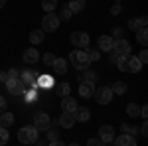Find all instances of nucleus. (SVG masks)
<instances>
[{
	"mask_svg": "<svg viewBox=\"0 0 148 146\" xmlns=\"http://www.w3.org/2000/svg\"><path fill=\"white\" fill-rule=\"evenodd\" d=\"M47 144H53V146H61L63 142L57 138V128H53L51 124H49V128H47Z\"/></svg>",
	"mask_w": 148,
	"mask_h": 146,
	"instance_id": "20",
	"label": "nucleus"
},
{
	"mask_svg": "<svg viewBox=\"0 0 148 146\" xmlns=\"http://www.w3.org/2000/svg\"><path fill=\"white\" fill-rule=\"evenodd\" d=\"M67 8L71 10V14H79V12H83V8H85V0H69Z\"/></svg>",
	"mask_w": 148,
	"mask_h": 146,
	"instance_id": "21",
	"label": "nucleus"
},
{
	"mask_svg": "<svg viewBox=\"0 0 148 146\" xmlns=\"http://www.w3.org/2000/svg\"><path fill=\"white\" fill-rule=\"evenodd\" d=\"M12 124H14V114L2 111V114H0V126H6V128H8Z\"/></svg>",
	"mask_w": 148,
	"mask_h": 146,
	"instance_id": "23",
	"label": "nucleus"
},
{
	"mask_svg": "<svg viewBox=\"0 0 148 146\" xmlns=\"http://www.w3.org/2000/svg\"><path fill=\"white\" fill-rule=\"evenodd\" d=\"M128 57H130V53H125V56H119V59H116V67L121 69V71H125V73H128Z\"/></svg>",
	"mask_w": 148,
	"mask_h": 146,
	"instance_id": "22",
	"label": "nucleus"
},
{
	"mask_svg": "<svg viewBox=\"0 0 148 146\" xmlns=\"http://www.w3.org/2000/svg\"><path fill=\"white\" fill-rule=\"evenodd\" d=\"M40 83H47L46 87H51V77H40Z\"/></svg>",
	"mask_w": 148,
	"mask_h": 146,
	"instance_id": "45",
	"label": "nucleus"
},
{
	"mask_svg": "<svg viewBox=\"0 0 148 146\" xmlns=\"http://www.w3.org/2000/svg\"><path fill=\"white\" fill-rule=\"evenodd\" d=\"M113 44H114V40L111 38V36H101L99 38V42H97V45H99V51H113Z\"/></svg>",
	"mask_w": 148,
	"mask_h": 146,
	"instance_id": "12",
	"label": "nucleus"
},
{
	"mask_svg": "<svg viewBox=\"0 0 148 146\" xmlns=\"http://www.w3.org/2000/svg\"><path fill=\"white\" fill-rule=\"evenodd\" d=\"M123 36H125V30H123V28H114L111 38H113V40H119V38H123Z\"/></svg>",
	"mask_w": 148,
	"mask_h": 146,
	"instance_id": "36",
	"label": "nucleus"
},
{
	"mask_svg": "<svg viewBox=\"0 0 148 146\" xmlns=\"http://www.w3.org/2000/svg\"><path fill=\"white\" fill-rule=\"evenodd\" d=\"M24 93H26V91H24ZM26 99H28V103H34V99H36V91H34V89L28 91V93H26Z\"/></svg>",
	"mask_w": 148,
	"mask_h": 146,
	"instance_id": "40",
	"label": "nucleus"
},
{
	"mask_svg": "<svg viewBox=\"0 0 148 146\" xmlns=\"http://www.w3.org/2000/svg\"><path fill=\"white\" fill-rule=\"evenodd\" d=\"M57 16H59V20H71V16H73V14H71V10H69L67 6H63V8L59 10Z\"/></svg>",
	"mask_w": 148,
	"mask_h": 146,
	"instance_id": "32",
	"label": "nucleus"
},
{
	"mask_svg": "<svg viewBox=\"0 0 148 146\" xmlns=\"http://www.w3.org/2000/svg\"><path fill=\"white\" fill-rule=\"evenodd\" d=\"M59 16H57L56 12H46V16L42 18V30L44 32H56L57 28H59Z\"/></svg>",
	"mask_w": 148,
	"mask_h": 146,
	"instance_id": "3",
	"label": "nucleus"
},
{
	"mask_svg": "<svg viewBox=\"0 0 148 146\" xmlns=\"http://www.w3.org/2000/svg\"><path fill=\"white\" fill-rule=\"evenodd\" d=\"M113 51H114V53H119V56L130 53V44L126 42L125 38H119V40H114V44H113Z\"/></svg>",
	"mask_w": 148,
	"mask_h": 146,
	"instance_id": "9",
	"label": "nucleus"
},
{
	"mask_svg": "<svg viewBox=\"0 0 148 146\" xmlns=\"http://www.w3.org/2000/svg\"><path fill=\"white\" fill-rule=\"evenodd\" d=\"M116 59H119V53H111V57H109V61H111V63H116Z\"/></svg>",
	"mask_w": 148,
	"mask_h": 146,
	"instance_id": "46",
	"label": "nucleus"
},
{
	"mask_svg": "<svg viewBox=\"0 0 148 146\" xmlns=\"http://www.w3.org/2000/svg\"><path fill=\"white\" fill-rule=\"evenodd\" d=\"M42 8L46 12H53L57 8V0H42Z\"/></svg>",
	"mask_w": 148,
	"mask_h": 146,
	"instance_id": "29",
	"label": "nucleus"
},
{
	"mask_svg": "<svg viewBox=\"0 0 148 146\" xmlns=\"http://www.w3.org/2000/svg\"><path fill=\"white\" fill-rule=\"evenodd\" d=\"M111 89H113V93H116V95H125L128 87H126V83H125V81H116V83H114Z\"/></svg>",
	"mask_w": 148,
	"mask_h": 146,
	"instance_id": "27",
	"label": "nucleus"
},
{
	"mask_svg": "<svg viewBox=\"0 0 148 146\" xmlns=\"http://www.w3.org/2000/svg\"><path fill=\"white\" fill-rule=\"evenodd\" d=\"M77 101L73 99V97H69V95H65L63 97V101H61V111H67V112H75L77 111Z\"/></svg>",
	"mask_w": 148,
	"mask_h": 146,
	"instance_id": "14",
	"label": "nucleus"
},
{
	"mask_svg": "<svg viewBox=\"0 0 148 146\" xmlns=\"http://www.w3.org/2000/svg\"><path fill=\"white\" fill-rule=\"evenodd\" d=\"M53 59H56V56H53L51 51H47V53H44V57H42V61H44L46 65H51V63H53Z\"/></svg>",
	"mask_w": 148,
	"mask_h": 146,
	"instance_id": "34",
	"label": "nucleus"
},
{
	"mask_svg": "<svg viewBox=\"0 0 148 146\" xmlns=\"http://www.w3.org/2000/svg\"><path fill=\"white\" fill-rule=\"evenodd\" d=\"M69 40H71V44L77 45V47H89V36L85 34V32H73V34L69 36Z\"/></svg>",
	"mask_w": 148,
	"mask_h": 146,
	"instance_id": "8",
	"label": "nucleus"
},
{
	"mask_svg": "<svg viewBox=\"0 0 148 146\" xmlns=\"http://www.w3.org/2000/svg\"><path fill=\"white\" fill-rule=\"evenodd\" d=\"M148 24V18L146 16H140V18H132V20H128V30H132V32H136L140 28H144Z\"/></svg>",
	"mask_w": 148,
	"mask_h": 146,
	"instance_id": "17",
	"label": "nucleus"
},
{
	"mask_svg": "<svg viewBox=\"0 0 148 146\" xmlns=\"http://www.w3.org/2000/svg\"><path fill=\"white\" fill-rule=\"evenodd\" d=\"M49 124H51V119H49V114H47V112H36L34 126L40 130V132H46L47 128H49Z\"/></svg>",
	"mask_w": 148,
	"mask_h": 146,
	"instance_id": "6",
	"label": "nucleus"
},
{
	"mask_svg": "<svg viewBox=\"0 0 148 146\" xmlns=\"http://www.w3.org/2000/svg\"><path fill=\"white\" fill-rule=\"evenodd\" d=\"M4 85H6V91H8L10 95H22L24 91L28 89V85H26L20 77H16V79L8 77L6 81H4Z\"/></svg>",
	"mask_w": 148,
	"mask_h": 146,
	"instance_id": "4",
	"label": "nucleus"
},
{
	"mask_svg": "<svg viewBox=\"0 0 148 146\" xmlns=\"http://www.w3.org/2000/svg\"><path fill=\"white\" fill-rule=\"evenodd\" d=\"M6 79H8V73L6 71H0V83H4Z\"/></svg>",
	"mask_w": 148,
	"mask_h": 146,
	"instance_id": "47",
	"label": "nucleus"
},
{
	"mask_svg": "<svg viewBox=\"0 0 148 146\" xmlns=\"http://www.w3.org/2000/svg\"><path fill=\"white\" fill-rule=\"evenodd\" d=\"M69 93H71V85H69V83H59V85H57V95H59V97H65Z\"/></svg>",
	"mask_w": 148,
	"mask_h": 146,
	"instance_id": "28",
	"label": "nucleus"
},
{
	"mask_svg": "<svg viewBox=\"0 0 148 146\" xmlns=\"http://www.w3.org/2000/svg\"><path fill=\"white\" fill-rule=\"evenodd\" d=\"M116 146H136V136L128 134V132H125V134H121L119 138H114L113 140Z\"/></svg>",
	"mask_w": 148,
	"mask_h": 146,
	"instance_id": "11",
	"label": "nucleus"
},
{
	"mask_svg": "<svg viewBox=\"0 0 148 146\" xmlns=\"http://www.w3.org/2000/svg\"><path fill=\"white\" fill-rule=\"evenodd\" d=\"M8 138H10V132L6 126H0V146L8 144Z\"/></svg>",
	"mask_w": 148,
	"mask_h": 146,
	"instance_id": "30",
	"label": "nucleus"
},
{
	"mask_svg": "<svg viewBox=\"0 0 148 146\" xmlns=\"http://www.w3.org/2000/svg\"><path fill=\"white\" fill-rule=\"evenodd\" d=\"M6 105H8V101H6V99H4V97L0 95V112L6 111Z\"/></svg>",
	"mask_w": 148,
	"mask_h": 146,
	"instance_id": "42",
	"label": "nucleus"
},
{
	"mask_svg": "<svg viewBox=\"0 0 148 146\" xmlns=\"http://www.w3.org/2000/svg\"><path fill=\"white\" fill-rule=\"evenodd\" d=\"M121 128L125 130V132H128V134H132V136H136V132H138V128H132V126H128V124H121Z\"/></svg>",
	"mask_w": 148,
	"mask_h": 146,
	"instance_id": "35",
	"label": "nucleus"
},
{
	"mask_svg": "<svg viewBox=\"0 0 148 146\" xmlns=\"http://www.w3.org/2000/svg\"><path fill=\"white\" fill-rule=\"evenodd\" d=\"M38 134H40V130L36 128L34 124L32 126H22L18 130V140L22 144H34L36 140H38Z\"/></svg>",
	"mask_w": 148,
	"mask_h": 146,
	"instance_id": "2",
	"label": "nucleus"
},
{
	"mask_svg": "<svg viewBox=\"0 0 148 146\" xmlns=\"http://www.w3.org/2000/svg\"><path fill=\"white\" fill-rule=\"evenodd\" d=\"M87 56H89V59H91V63H93V61L101 59V51L99 49H87Z\"/></svg>",
	"mask_w": 148,
	"mask_h": 146,
	"instance_id": "33",
	"label": "nucleus"
},
{
	"mask_svg": "<svg viewBox=\"0 0 148 146\" xmlns=\"http://www.w3.org/2000/svg\"><path fill=\"white\" fill-rule=\"evenodd\" d=\"M4 4H6V0H0V8H2V6H4Z\"/></svg>",
	"mask_w": 148,
	"mask_h": 146,
	"instance_id": "48",
	"label": "nucleus"
},
{
	"mask_svg": "<svg viewBox=\"0 0 148 146\" xmlns=\"http://www.w3.org/2000/svg\"><path fill=\"white\" fill-rule=\"evenodd\" d=\"M99 138L103 140V144H111L114 140V128L111 124H103L99 128Z\"/></svg>",
	"mask_w": 148,
	"mask_h": 146,
	"instance_id": "7",
	"label": "nucleus"
},
{
	"mask_svg": "<svg viewBox=\"0 0 148 146\" xmlns=\"http://www.w3.org/2000/svg\"><path fill=\"white\" fill-rule=\"evenodd\" d=\"M69 61L73 63V67L75 69H87L91 65V59L87 56V51H83V49H75V51H71L69 53Z\"/></svg>",
	"mask_w": 148,
	"mask_h": 146,
	"instance_id": "1",
	"label": "nucleus"
},
{
	"mask_svg": "<svg viewBox=\"0 0 148 146\" xmlns=\"http://www.w3.org/2000/svg\"><path fill=\"white\" fill-rule=\"evenodd\" d=\"M142 67H144V65L140 63V59H138L136 56H130V57H128V73H138Z\"/></svg>",
	"mask_w": 148,
	"mask_h": 146,
	"instance_id": "19",
	"label": "nucleus"
},
{
	"mask_svg": "<svg viewBox=\"0 0 148 146\" xmlns=\"http://www.w3.org/2000/svg\"><path fill=\"white\" fill-rule=\"evenodd\" d=\"M140 117L146 121V117H148V107H146V105H144V107H140Z\"/></svg>",
	"mask_w": 148,
	"mask_h": 146,
	"instance_id": "43",
	"label": "nucleus"
},
{
	"mask_svg": "<svg viewBox=\"0 0 148 146\" xmlns=\"http://www.w3.org/2000/svg\"><path fill=\"white\" fill-rule=\"evenodd\" d=\"M73 114H75V121H79V123H87L91 119V111L87 107H77V111Z\"/></svg>",
	"mask_w": 148,
	"mask_h": 146,
	"instance_id": "18",
	"label": "nucleus"
},
{
	"mask_svg": "<svg viewBox=\"0 0 148 146\" xmlns=\"http://www.w3.org/2000/svg\"><path fill=\"white\" fill-rule=\"evenodd\" d=\"M138 132H140V134H142V136H148V124L144 123V124H142V126H140V130H138Z\"/></svg>",
	"mask_w": 148,
	"mask_h": 146,
	"instance_id": "44",
	"label": "nucleus"
},
{
	"mask_svg": "<svg viewBox=\"0 0 148 146\" xmlns=\"http://www.w3.org/2000/svg\"><path fill=\"white\" fill-rule=\"evenodd\" d=\"M83 71H85V75H81V81H95V79H97V73H95V71H91L89 67L83 69Z\"/></svg>",
	"mask_w": 148,
	"mask_h": 146,
	"instance_id": "31",
	"label": "nucleus"
},
{
	"mask_svg": "<svg viewBox=\"0 0 148 146\" xmlns=\"http://www.w3.org/2000/svg\"><path fill=\"white\" fill-rule=\"evenodd\" d=\"M24 61H26V63H38V61H40V51H38L36 47H28V49L24 51Z\"/></svg>",
	"mask_w": 148,
	"mask_h": 146,
	"instance_id": "16",
	"label": "nucleus"
},
{
	"mask_svg": "<svg viewBox=\"0 0 148 146\" xmlns=\"http://www.w3.org/2000/svg\"><path fill=\"white\" fill-rule=\"evenodd\" d=\"M75 123H77V121H75V114H73V112H67V111L61 112V117H59V126H63V128H71Z\"/></svg>",
	"mask_w": 148,
	"mask_h": 146,
	"instance_id": "13",
	"label": "nucleus"
},
{
	"mask_svg": "<svg viewBox=\"0 0 148 146\" xmlns=\"http://www.w3.org/2000/svg\"><path fill=\"white\" fill-rule=\"evenodd\" d=\"M121 12H123V6H121V4H114L113 8H111V14H113V16H119Z\"/></svg>",
	"mask_w": 148,
	"mask_h": 146,
	"instance_id": "39",
	"label": "nucleus"
},
{
	"mask_svg": "<svg viewBox=\"0 0 148 146\" xmlns=\"http://www.w3.org/2000/svg\"><path fill=\"white\" fill-rule=\"evenodd\" d=\"M136 42L140 45H146L148 44V32H146V26L144 28H140V30H136Z\"/></svg>",
	"mask_w": 148,
	"mask_h": 146,
	"instance_id": "26",
	"label": "nucleus"
},
{
	"mask_svg": "<svg viewBox=\"0 0 148 146\" xmlns=\"http://www.w3.org/2000/svg\"><path fill=\"white\" fill-rule=\"evenodd\" d=\"M87 144H89V146H103V140H101V138H89Z\"/></svg>",
	"mask_w": 148,
	"mask_h": 146,
	"instance_id": "38",
	"label": "nucleus"
},
{
	"mask_svg": "<svg viewBox=\"0 0 148 146\" xmlns=\"http://www.w3.org/2000/svg\"><path fill=\"white\" fill-rule=\"evenodd\" d=\"M138 59H140V63H142V65H146V63H148V51H146V49H142V51H140Z\"/></svg>",
	"mask_w": 148,
	"mask_h": 146,
	"instance_id": "37",
	"label": "nucleus"
},
{
	"mask_svg": "<svg viewBox=\"0 0 148 146\" xmlns=\"http://www.w3.org/2000/svg\"><path fill=\"white\" fill-rule=\"evenodd\" d=\"M6 73H8V77H10V79H16V77H20V73H18V69H8Z\"/></svg>",
	"mask_w": 148,
	"mask_h": 146,
	"instance_id": "41",
	"label": "nucleus"
},
{
	"mask_svg": "<svg viewBox=\"0 0 148 146\" xmlns=\"http://www.w3.org/2000/svg\"><path fill=\"white\" fill-rule=\"evenodd\" d=\"M126 114L132 117V119L140 117V107H138L136 103H128V105H126Z\"/></svg>",
	"mask_w": 148,
	"mask_h": 146,
	"instance_id": "25",
	"label": "nucleus"
},
{
	"mask_svg": "<svg viewBox=\"0 0 148 146\" xmlns=\"http://www.w3.org/2000/svg\"><path fill=\"white\" fill-rule=\"evenodd\" d=\"M113 89L111 87H99V89H95V93H93V97H95V101L99 103V105H109V103L113 101Z\"/></svg>",
	"mask_w": 148,
	"mask_h": 146,
	"instance_id": "5",
	"label": "nucleus"
},
{
	"mask_svg": "<svg viewBox=\"0 0 148 146\" xmlns=\"http://www.w3.org/2000/svg\"><path fill=\"white\" fill-rule=\"evenodd\" d=\"M93 93H95V81H81L79 85V95L83 99H89L93 97Z\"/></svg>",
	"mask_w": 148,
	"mask_h": 146,
	"instance_id": "10",
	"label": "nucleus"
},
{
	"mask_svg": "<svg viewBox=\"0 0 148 146\" xmlns=\"http://www.w3.org/2000/svg\"><path fill=\"white\" fill-rule=\"evenodd\" d=\"M44 40H46V34H44V30H34V32L30 34V42H32L34 45H36V44H42Z\"/></svg>",
	"mask_w": 148,
	"mask_h": 146,
	"instance_id": "24",
	"label": "nucleus"
},
{
	"mask_svg": "<svg viewBox=\"0 0 148 146\" xmlns=\"http://www.w3.org/2000/svg\"><path fill=\"white\" fill-rule=\"evenodd\" d=\"M51 67H53V71H56L57 75H65L67 73V61L63 57H56L53 63H51Z\"/></svg>",
	"mask_w": 148,
	"mask_h": 146,
	"instance_id": "15",
	"label": "nucleus"
}]
</instances>
